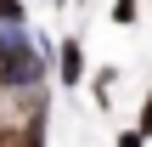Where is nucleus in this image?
Returning a JSON list of instances; mask_svg holds the SVG:
<instances>
[{
  "instance_id": "obj_1",
  "label": "nucleus",
  "mask_w": 152,
  "mask_h": 147,
  "mask_svg": "<svg viewBox=\"0 0 152 147\" xmlns=\"http://www.w3.org/2000/svg\"><path fill=\"white\" fill-rule=\"evenodd\" d=\"M39 51L23 34V23H0V91H28L39 85Z\"/></svg>"
},
{
  "instance_id": "obj_2",
  "label": "nucleus",
  "mask_w": 152,
  "mask_h": 147,
  "mask_svg": "<svg viewBox=\"0 0 152 147\" xmlns=\"http://www.w3.org/2000/svg\"><path fill=\"white\" fill-rule=\"evenodd\" d=\"M56 79H62L68 91L85 79V45H79V40H62V45H56Z\"/></svg>"
},
{
  "instance_id": "obj_3",
  "label": "nucleus",
  "mask_w": 152,
  "mask_h": 147,
  "mask_svg": "<svg viewBox=\"0 0 152 147\" xmlns=\"http://www.w3.org/2000/svg\"><path fill=\"white\" fill-rule=\"evenodd\" d=\"M135 11H141L135 0H113V11H107V17H113L118 28H130V23H135Z\"/></svg>"
},
{
  "instance_id": "obj_4",
  "label": "nucleus",
  "mask_w": 152,
  "mask_h": 147,
  "mask_svg": "<svg viewBox=\"0 0 152 147\" xmlns=\"http://www.w3.org/2000/svg\"><path fill=\"white\" fill-rule=\"evenodd\" d=\"M17 147H45V130H39V113H34V125L17 136Z\"/></svg>"
},
{
  "instance_id": "obj_5",
  "label": "nucleus",
  "mask_w": 152,
  "mask_h": 147,
  "mask_svg": "<svg viewBox=\"0 0 152 147\" xmlns=\"http://www.w3.org/2000/svg\"><path fill=\"white\" fill-rule=\"evenodd\" d=\"M113 79H118L113 68H102V74H96V102H107V96H113Z\"/></svg>"
},
{
  "instance_id": "obj_6",
  "label": "nucleus",
  "mask_w": 152,
  "mask_h": 147,
  "mask_svg": "<svg viewBox=\"0 0 152 147\" xmlns=\"http://www.w3.org/2000/svg\"><path fill=\"white\" fill-rule=\"evenodd\" d=\"M0 23H23V0H0Z\"/></svg>"
},
{
  "instance_id": "obj_7",
  "label": "nucleus",
  "mask_w": 152,
  "mask_h": 147,
  "mask_svg": "<svg viewBox=\"0 0 152 147\" xmlns=\"http://www.w3.org/2000/svg\"><path fill=\"white\" fill-rule=\"evenodd\" d=\"M135 130H141V136H152V91H147V102H141V119H135Z\"/></svg>"
},
{
  "instance_id": "obj_8",
  "label": "nucleus",
  "mask_w": 152,
  "mask_h": 147,
  "mask_svg": "<svg viewBox=\"0 0 152 147\" xmlns=\"http://www.w3.org/2000/svg\"><path fill=\"white\" fill-rule=\"evenodd\" d=\"M118 147H147V136H141V130H124V136H118Z\"/></svg>"
}]
</instances>
